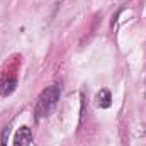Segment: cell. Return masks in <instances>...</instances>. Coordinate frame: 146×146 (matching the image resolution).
<instances>
[{"instance_id": "cell-1", "label": "cell", "mask_w": 146, "mask_h": 146, "mask_svg": "<svg viewBox=\"0 0 146 146\" xmlns=\"http://www.w3.org/2000/svg\"><path fill=\"white\" fill-rule=\"evenodd\" d=\"M60 95H61V87L58 83H53L49 87H46L41 95L37 97V104H36V119H42V117H48L51 114V110L56 107L58 100H60Z\"/></svg>"}, {"instance_id": "cell-2", "label": "cell", "mask_w": 146, "mask_h": 146, "mask_svg": "<svg viewBox=\"0 0 146 146\" xmlns=\"http://www.w3.org/2000/svg\"><path fill=\"white\" fill-rule=\"evenodd\" d=\"M33 143V131L29 126H21L14 136V146H31Z\"/></svg>"}, {"instance_id": "cell-3", "label": "cell", "mask_w": 146, "mask_h": 146, "mask_svg": "<svg viewBox=\"0 0 146 146\" xmlns=\"http://www.w3.org/2000/svg\"><path fill=\"white\" fill-rule=\"evenodd\" d=\"M95 104H97V107H100V109H109L110 106H112V95H110V92L107 88H102V90L95 95Z\"/></svg>"}, {"instance_id": "cell-4", "label": "cell", "mask_w": 146, "mask_h": 146, "mask_svg": "<svg viewBox=\"0 0 146 146\" xmlns=\"http://www.w3.org/2000/svg\"><path fill=\"white\" fill-rule=\"evenodd\" d=\"M15 87H17V78L3 80V82L0 83V95H2V97H7V95H10V94L15 90Z\"/></svg>"}]
</instances>
